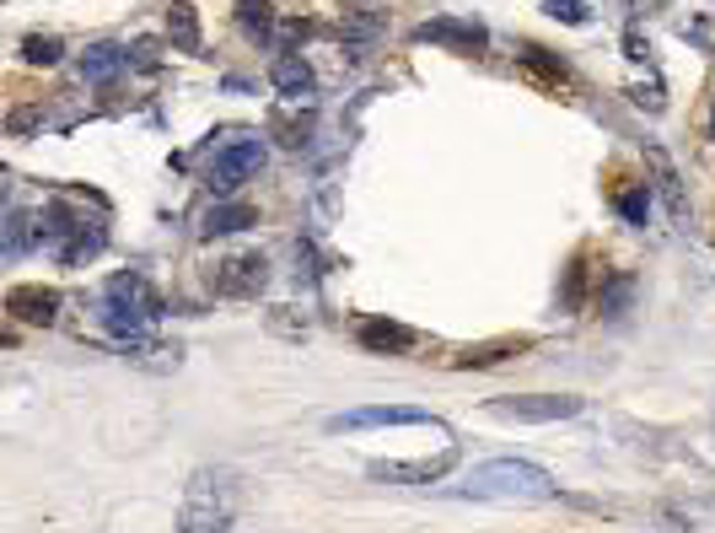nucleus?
Returning a JSON list of instances; mask_svg holds the SVG:
<instances>
[{"label":"nucleus","mask_w":715,"mask_h":533,"mask_svg":"<svg viewBox=\"0 0 715 533\" xmlns=\"http://www.w3.org/2000/svg\"><path fill=\"white\" fill-rule=\"evenodd\" d=\"M453 496L462 501H512V507H527V501H554L560 496V485H554V474L538 464H527V459H490V464H473L468 468V479L453 485Z\"/></svg>","instance_id":"obj_1"},{"label":"nucleus","mask_w":715,"mask_h":533,"mask_svg":"<svg viewBox=\"0 0 715 533\" xmlns=\"http://www.w3.org/2000/svg\"><path fill=\"white\" fill-rule=\"evenodd\" d=\"M237 518V474L232 468H195L184 485L178 533H232Z\"/></svg>","instance_id":"obj_2"},{"label":"nucleus","mask_w":715,"mask_h":533,"mask_svg":"<svg viewBox=\"0 0 715 533\" xmlns=\"http://www.w3.org/2000/svg\"><path fill=\"white\" fill-rule=\"evenodd\" d=\"M38 243H49V254L60 265H86L108 248V227L86 221L81 210H70L66 200H55L49 210H38Z\"/></svg>","instance_id":"obj_3"},{"label":"nucleus","mask_w":715,"mask_h":533,"mask_svg":"<svg viewBox=\"0 0 715 533\" xmlns=\"http://www.w3.org/2000/svg\"><path fill=\"white\" fill-rule=\"evenodd\" d=\"M263 167V140L248 130H226V140H215V162H210V173H204V184H210V195L215 200H232L254 173Z\"/></svg>","instance_id":"obj_4"},{"label":"nucleus","mask_w":715,"mask_h":533,"mask_svg":"<svg viewBox=\"0 0 715 533\" xmlns=\"http://www.w3.org/2000/svg\"><path fill=\"white\" fill-rule=\"evenodd\" d=\"M490 415L517 420V426H549V420L582 415V399L576 394H501V399H490Z\"/></svg>","instance_id":"obj_5"},{"label":"nucleus","mask_w":715,"mask_h":533,"mask_svg":"<svg viewBox=\"0 0 715 533\" xmlns=\"http://www.w3.org/2000/svg\"><path fill=\"white\" fill-rule=\"evenodd\" d=\"M366 426H431V431H442V420L431 415V409H420V404H361V409H344V415H328L324 431H366Z\"/></svg>","instance_id":"obj_6"},{"label":"nucleus","mask_w":715,"mask_h":533,"mask_svg":"<svg viewBox=\"0 0 715 533\" xmlns=\"http://www.w3.org/2000/svg\"><path fill=\"white\" fill-rule=\"evenodd\" d=\"M414 44H436L447 55H484L490 49V27L473 16H431L414 27Z\"/></svg>","instance_id":"obj_7"},{"label":"nucleus","mask_w":715,"mask_h":533,"mask_svg":"<svg viewBox=\"0 0 715 533\" xmlns=\"http://www.w3.org/2000/svg\"><path fill=\"white\" fill-rule=\"evenodd\" d=\"M457 464V448L447 442L436 459H403V464H388V459H377V464H366L372 479H383V485H436V479H447V468Z\"/></svg>","instance_id":"obj_8"},{"label":"nucleus","mask_w":715,"mask_h":533,"mask_svg":"<svg viewBox=\"0 0 715 533\" xmlns=\"http://www.w3.org/2000/svg\"><path fill=\"white\" fill-rule=\"evenodd\" d=\"M5 313H11L16 324L49 329V324L60 318V291H55V286H38V280H22V286L5 291Z\"/></svg>","instance_id":"obj_9"},{"label":"nucleus","mask_w":715,"mask_h":533,"mask_svg":"<svg viewBox=\"0 0 715 533\" xmlns=\"http://www.w3.org/2000/svg\"><path fill=\"white\" fill-rule=\"evenodd\" d=\"M263 286H269V259H263V254H237V259H226L221 275H215V291H221V297H259Z\"/></svg>","instance_id":"obj_10"},{"label":"nucleus","mask_w":715,"mask_h":533,"mask_svg":"<svg viewBox=\"0 0 715 533\" xmlns=\"http://www.w3.org/2000/svg\"><path fill=\"white\" fill-rule=\"evenodd\" d=\"M108 302H114V308H130V313H140L145 324H156V318H162V297H156V286H151L140 269H130V275H114V280H108Z\"/></svg>","instance_id":"obj_11"},{"label":"nucleus","mask_w":715,"mask_h":533,"mask_svg":"<svg viewBox=\"0 0 715 533\" xmlns=\"http://www.w3.org/2000/svg\"><path fill=\"white\" fill-rule=\"evenodd\" d=\"M243 227H259V210L248 200H215L199 216V237H232Z\"/></svg>","instance_id":"obj_12"},{"label":"nucleus","mask_w":715,"mask_h":533,"mask_svg":"<svg viewBox=\"0 0 715 533\" xmlns=\"http://www.w3.org/2000/svg\"><path fill=\"white\" fill-rule=\"evenodd\" d=\"M355 339L366 345V350H377V356H403V350H414V329L409 324H398V318H366Z\"/></svg>","instance_id":"obj_13"},{"label":"nucleus","mask_w":715,"mask_h":533,"mask_svg":"<svg viewBox=\"0 0 715 533\" xmlns=\"http://www.w3.org/2000/svg\"><path fill=\"white\" fill-rule=\"evenodd\" d=\"M269 81H274V92L291 97V103H302V97L318 92V76H313V66H307L302 55H280V60L269 66Z\"/></svg>","instance_id":"obj_14"},{"label":"nucleus","mask_w":715,"mask_h":533,"mask_svg":"<svg viewBox=\"0 0 715 533\" xmlns=\"http://www.w3.org/2000/svg\"><path fill=\"white\" fill-rule=\"evenodd\" d=\"M532 350V334H501V339H484V345H468L462 356H453V367H501L506 356Z\"/></svg>","instance_id":"obj_15"},{"label":"nucleus","mask_w":715,"mask_h":533,"mask_svg":"<svg viewBox=\"0 0 715 533\" xmlns=\"http://www.w3.org/2000/svg\"><path fill=\"white\" fill-rule=\"evenodd\" d=\"M125 66H130V49H119V44H92V49L75 60V76L103 86V81H114V76H119Z\"/></svg>","instance_id":"obj_16"},{"label":"nucleus","mask_w":715,"mask_h":533,"mask_svg":"<svg viewBox=\"0 0 715 533\" xmlns=\"http://www.w3.org/2000/svg\"><path fill=\"white\" fill-rule=\"evenodd\" d=\"M162 22H167V38H173V49H178V55H199V44H204V38H199V11L189 5V0H173Z\"/></svg>","instance_id":"obj_17"},{"label":"nucleus","mask_w":715,"mask_h":533,"mask_svg":"<svg viewBox=\"0 0 715 533\" xmlns=\"http://www.w3.org/2000/svg\"><path fill=\"white\" fill-rule=\"evenodd\" d=\"M646 157H650V167H656V189L667 195V205H672V216L683 221V216H689V200H683V184H678V167L667 162V151H661V146H646Z\"/></svg>","instance_id":"obj_18"},{"label":"nucleus","mask_w":715,"mask_h":533,"mask_svg":"<svg viewBox=\"0 0 715 533\" xmlns=\"http://www.w3.org/2000/svg\"><path fill=\"white\" fill-rule=\"evenodd\" d=\"M237 27L248 38H269L274 27V0H237Z\"/></svg>","instance_id":"obj_19"},{"label":"nucleus","mask_w":715,"mask_h":533,"mask_svg":"<svg viewBox=\"0 0 715 533\" xmlns=\"http://www.w3.org/2000/svg\"><path fill=\"white\" fill-rule=\"evenodd\" d=\"M22 60L49 70V66H60V60H66V44H60L55 33H33V38H22Z\"/></svg>","instance_id":"obj_20"},{"label":"nucleus","mask_w":715,"mask_h":533,"mask_svg":"<svg viewBox=\"0 0 715 533\" xmlns=\"http://www.w3.org/2000/svg\"><path fill=\"white\" fill-rule=\"evenodd\" d=\"M630 297H635V280H630V275H613V280H608V291H597L602 318H619V313L630 308Z\"/></svg>","instance_id":"obj_21"},{"label":"nucleus","mask_w":715,"mask_h":533,"mask_svg":"<svg viewBox=\"0 0 715 533\" xmlns=\"http://www.w3.org/2000/svg\"><path fill=\"white\" fill-rule=\"evenodd\" d=\"M613 210L630 221V227H646V216H650V195H646V184H635V189H619L613 195Z\"/></svg>","instance_id":"obj_22"},{"label":"nucleus","mask_w":715,"mask_h":533,"mask_svg":"<svg viewBox=\"0 0 715 533\" xmlns=\"http://www.w3.org/2000/svg\"><path fill=\"white\" fill-rule=\"evenodd\" d=\"M33 237H38V227H27V216L11 210V216H5V259H22Z\"/></svg>","instance_id":"obj_23"},{"label":"nucleus","mask_w":715,"mask_h":533,"mask_svg":"<svg viewBox=\"0 0 715 533\" xmlns=\"http://www.w3.org/2000/svg\"><path fill=\"white\" fill-rule=\"evenodd\" d=\"M543 11H549L554 22H565V27H586V22H591V5H586V0H543Z\"/></svg>","instance_id":"obj_24"},{"label":"nucleus","mask_w":715,"mask_h":533,"mask_svg":"<svg viewBox=\"0 0 715 533\" xmlns=\"http://www.w3.org/2000/svg\"><path fill=\"white\" fill-rule=\"evenodd\" d=\"M521 66L538 70V76H549V81H565V66L549 60V49H538V44H521Z\"/></svg>","instance_id":"obj_25"},{"label":"nucleus","mask_w":715,"mask_h":533,"mask_svg":"<svg viewBox=\"0 0 715 533\" xmlns=\"http://www.w3.org/2000/svg\"><path fill=\"white\" fill-rule=\"evenodd\" d=\"M307 125H313V119H291V114H274V119H269V130L280 135L285 146H307Z\"/></svg>","instance_id":"obj_26"},{"label":"nucleus","mask_w":715,"mask_h":533,"mask_svg":"<svg viewBox=\"0 0 715 533\" xmlns=\"http://www.w3.org/2000/svg\"><path fill=\"white\" fill-rule=\"evenodd\" d=\"M630 97H635L641 108H650V114H661V108H667V97H661V81H650V86H630Z\"/></svg>","instance_id":"obj_27"},{"label":"nucleus","mask_w":715,"mask_h":533,"mask_svg":"<svg viewBox=\"0 0 715 533\" xmlns=\"http://www.w3.org/2000/svg\"><path fill=\"white\" fill-rule=\"evenodd\" d=\"M582 286H586V269H582V259H576L571 275H565V308H582Z\"/></svg>","instance_id":"obj_28"},{"label":"nucleus","mask_w":715,"mask_h":533,"mask_svg":"<svg viewBox=\"0 0 715 533\" xmlns=\"http://www.w3.org/2000/svg\"><path fill=\"white\" fill-rule=\"evenodd\" d=\"M650 533H700V529H689L678 512H656V518H650Z\"/></svg>","instance_id":"obj_29"},{"label":"nucleus","mask_w":715,"mask_h":533,"mask_svg":"<svg viewBox=\"0 0 715 533\" xmlns=\"http://www.w3.org/2000/svg\"><path fill=\"white\" fill-rule=\"evenodd\" d=\"M624 49H630V60H646V55H650V44L641 38V33H630V38H624Z\"/></svg>","instance_id":"obj_30"},{"label":"nucleus","mask_w":715,"mask_h":533,"mask_svg":"<svg viewBox=\"0 0 715 533\" xmlns=\"http://www.w3.org/2000/svg\"><path fill=\"white\" fill-rule=\"evenodd\" d=\"M711 140H715V108H711Z\"/></svg>","instance_id":"obj_31"}]
</instances>
